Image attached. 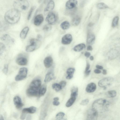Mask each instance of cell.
Instances as JSON below:
<instances>
[{"instance_id": "1", "label": "cell", "mask_w": 120, "mask_h": 120, "mask_svg": "<svg viewBox=\"0 0 120 120\" xmlns=\"http://www.w3.org/2000/svg\"><path fill=\"white\" fill-rule=\"evenodd\" d=\"M20 11L15 8L10 9L7 11L4 15V19L7 23L14 24L17 22L21 17Z\"/></svg>"}, {"instance_id": "2", "label": "cell", "mask_w": 120, "mask_h": 120, "mask_svg": "<svg viewBox=\"0 0 120 120\" xmlns=\"http://www.w3.org/2000/svg\"><path fill=\"white\" fill-rule=\"evenodd\" d=\"M109 105V101L106 99L100 98L95 100L93 103L92 108L98 112H102L107 110Z\"/></svg>"}, {"instance_id": "3", "label": "cell", "mask_w": 120, "mask_h": 120, "mask_svg": "<svg viewBox=\"0 0 120 120\" xmlns=\"http://www.w3.org/2000/svg\"><path fill=\"white\" fill-rule=\"evenodd\" d=\"M13 6L14 8L20 11L27 10L29 4L27 0H15L13 3Z\"/></svg>"}, {"instance_id": "4", "label": "cell", "mask_w": 120, "mask_h": 120, "mask_svg": "<svg viewBox=\"0 0 120 120\" xmlns=\"http://www.w3.org/2000/svg\"><path fill=\"white\" fill-rule=\"evenodd\" d=\"M30 44L27 46L25 49L26 51L28 52H33L39 48L41 45L40 40L35 38H32L30 41Z\"/></svg>"}, {"instance_id": "5", "label": "cell", "mask_w": 120, "mask_h": 120, "mask_svg": "<svg viewBox=\"0 0 120 120\" xmlns=\"http://www.w3.org/2000/svg\"><path fill=\"white\" fill-rule=\"evenodd\" d=\"M58 19L57 13L56 12L51 11L47 14L45 19L46 21L51 25H54L57 22Z\"/></svg>"}, {"instance_id": "6", "label": "cell", "mask_w": 120, "mask_h": 120, "mask_svg": "<svg viewBox=\"0 0 120 120\" xmlns=\"http://www.w3.org/2000/svg\"><path fill=\"white\" fill-rule=\"evenodd\" d=\"M120 55V47H117L112 48L107 53V56L109 60L115 59Z\"/></svg>"}, {"instance_id": "7", "label": "cell", "mask_w": 120, "mask_h": 120, "mask_svg": "<svg viewBox=\"0 0 120 120\" xmlns=\"http://www.w3.org/2000/svg\"><path fill=\"white\" fill-rule=\"evenodd\" d=\"M28 72L27 68L25 67L20 68L18 74L15 78V80L16 81L22 80L26 77Z\"/></svg>"}, {"instance_id": "8", "label": "cell", "mask_w": 120, "mask_h": 120, "mask_svg": "<svg viewBox=\"0 0 120 120\" xmlns=\"http://www.w3.org/2000/svg\"><path fill=\"white\" fill-rule=\"evenodd\" d=\"M113 81V78L108 77L103 78L100 80L98 83L99 86L101 87L105 88L110 85Z\"/></svg>"}, {"instance_id": "9", "label": "cell", "mask_w": 120, "mask_h": 120, "mask_svg": "<svg viewBox=\"0 0 120 120\" xmlns=\"http://www.w3.org/2000/svg\"><path fill=\"white\" fill-rule=\"evenodd\" d=\"M40 88L29 86L26 91L27 95L30 97L37 96L38 95Z\"/></svg>"}, {"instance_id": "10", "label": "cell", "mask_w": 120, "mask_h": 120, "mask_svg": "<svg viewBox=\"0 0 120 120\" xmlns=\"http://www.w3.org/2000/svg\"><path fill=\"white\" fill-rule=\"evenodd\" d=\"M98 114V112L92 108L89 109L87 113V119L88 120H95L97 119Z\"/></svg>"}, {"instance_id": "11", "label": "cell", "mask_w": 120, "mask_h": 120, "mask_svg": "<svg viewBox=\"0 0 120 120\" xmlns=\"http://www.w3.org/2000/svg\"><path fill=\"white\" fill-rule=\"evenodd\" d=\"M1 39L8 45L10 46L14 44L15 40L8 34H5L1 38Z\"/></svg>"}, {"instance_id": "12", "label": "cell", "mask_w": 120, "mask_h": 120, "mask_svg": "<svg viewBox=\"0 0 120 120\" xmlns=\"http://www.w3.org/2000/svg\"><path fill=\"white\" fill-rule=\"evenodd\" d=\"M72 40V38L71 35L69 34H67L64 35L62 37L61 42L64 45H68L71 43Z\"/></svg>"}, {"instance_id": "13", "label": "cell", "mask_w": 120, "mask_h": 120, "mask_svg": "<svg viewBox=\"0 0 120 120\" xmlns=\"http://www.w3.org/2000/svg\"><path fill=\"white\" fill-rule=\"evenodd\" d=\"M77 4L76 0H68L66 3L65 6L67 9H72L76 8Z\"/></svg>"}, {"instance_id": "14", "label": "cell", "mask_w": 120, "mask_h": 120, "mask_svg": "<svg viewBox=\"0 0 120 120\" xmlns=\"http://www.w3.org/2000/svg\"><path fill=\"white\" fill-rule=\"evenodd\" d=\"M44 18L43 15L40 14L36 15L34 18V25L37 26L40 25L43 21Z\"/></svg>"}, {"instance_id": "15", "label": "cell", "mask_w": 120, "mask_h": 120, "mask_svg": "<svg viewBox=\"0 0 120 120\" xmlns=\"http://www.w3.org/2000/svg\"><path fill=\"white\" fill-rule=\"evenodd\" d=\"M13 102L14 105L17 109H20L24 105L21 98L19 96H16L14 97L13 98Z\"/></svg>"}, {"instance_id": "16", "label": "cell", "mask_w": 120, "mask_h": 120, "mask_svg": "<svg viewBox=\"0 0 120 120\" xmlns=\"http://www.w3.org/2000/svg\"><path fill=\"white\" fill-rule=\"evenodd\" d=\"M55 6V4L52 0L51 1L47 3V5L45 8L44 10V13L46 15L48 14L54 8Z\"/></svg>"}, {"instance_id": "17", "label": "cell", "mask_w": 120, "mask_h": 120, "mask_svg": "<svg viewBox=\"0 0 120 120\" xmlns=\"http://www.w3.org/2000/svg\"><path fill=\"white\" fill-rule=\"evenodd\" d=\"M16 62L18 65L21 66L26 65L28 63L27 59L25 57L22 56L19 57L17 58Z\"/></svg>"}, {"instance_id": "18", "label": "cell", "mask_w": 120, "mask_h": 120, "mask_svg": "<svg viewBox=\"0 0 120 120\" xmlns=\"http://www.w3.org/2000/svg\"><path fill=\"white\" fill-rule=\"evenodd\" d=\"M43 62L46 68H49L53 64V59L51 56H47L44 60Z\"/></svg>"}, {"instance_id": "19", "label": "cell", "mask_w": 120, "mask_h": 120, "mask_svg": "<svg viewBox=\"0 0 120 120\" xmlns=\"http://www.w3.org/2000/svg\"><path fill=\"white\" fill-rule=\"evenodd\" d=\"M96 88V84L94 83H91L87 85L86 90L87 92L90 93L95 91Z\"/></svg>"}, {"instance_id": "20", "label": "cell", "mask_w": 120, "mask_h": 120, "mask_svg": "<svg viewBox=\"0 0 120 120\" xmlns=\"http://www.w3.org/2000/svg\"><path fill=\"white\" fill-rule=\"evenodd\" d=\"M95 39V35L92 33L89 32L87 34V44L89 45L93 44Z\"/></svg>"}, {"instance_id": "21", "label": "cell", "mask_w": 120, "mask_h": 120, "mask_svg": "<svg viewBox=\"0 0 120 120\" xmlns=\"http://www.w3.org/2000/svg\"><path fill=\"white\" fill-rule=\"evenodd\" d=\"M29 29L28 27L26 26L22 30L20 34V37L21 39H24L26 38Z\"/></svg>"}, {"instance_id": "22", "label": "cell", "mask_w": 120, "mask_h": 120, "mask_svg": "<svg viewBox=\"0 0 120 120\" xmlns=\"http://www.w3.org/2000/svg\"><path fill=\"white\" fill-rule=\"evenodd\" d=\"M36 108L35 107L32 106L29 108L23 109L22 111V112L26 114L29 113L32 114L34 113L36 110Z\"/></svg>"}, {"instance_id": "23", "label": "cell", "mask_w": 120, "mask_h": 120, "mask_svg": "<svg viewBox=\"0 0 120 120\" xmlns=\"http://www.w3.org/2000/svg\"><path fill=\"white\" fill-rule=\"evenodd\" d=\"M81 20V17L79 15H76L72 19L71 24L74 26L78 25L80 23Z\"/></svg>"}, {"instance_id": "24", "label": "cell", "mask_w": 120, "mask_h": 120, "mask_svg": "<svg viewBox=\"0 0 120 120\" xmlns=\"http://www.w3.org/2000/svg\"><path fill=\"white\" fill-rule=\"evenodd\" d=\"M54 78V74L52 72H48L46 75L44 80L45 82H50Z\"/></svg>"}, {"instance_id": "25", "label": "cell", "mask_w": 120, "mask_h": 120, "mask_svg": "<svg viewBox=\"0 0 120 120\" xmlns=\"http://www.w3.org/2000/svg\"><path fill=\"white\" fill-rule=\"evenodd\" d=\"M75 69L73 68H70L67 70L66 73L68 75L66 78L68 79H71L73 77V75L75 71Z\"/></svg>"}, {"instance_id": "26", "label": "cell", "mask_w": 120, "mask_h": 120, "mask_svg": "<svg viewBox=\"0 0 120 120\" xmlns=\"http://www.w3.org/2000/svg\"><path fill=\"white\" fill-rule=\"evenodd\" d=\"M41 84V81L39 79H37L32 81L30 83L29 86L40 88Z\"/></svg>"}, {"instance_id": "27", "label": "cell", "mask_w": 120, "mask_h": 120, "mask_svg": "<svg viewBox=\"0 0 120 120\" xmlns=\"http://www.w3.org/2000/svg\"><path fill=\"white\" fill-rule=\"evenodd\" d=\"M86 47L85 45L83 43H81L75 46L73 48L74 50L76 52H80L82 50Z\"/></svg>"}, {"instance_id": "28", "label": "cell", "mask_w": 120, "mask_h": 120, "mask_svg": "<svg viewBox=\"0 0 120 120\" xmlns=\"http://www.w3.org/2000/svg\"><path fill=\"white\" fill-rule=\"evenodd\" d=\"M116 91L114 90L108 91L105 94L106 96L109 98H113L115 97L116 95Z\"/></svg>"}, {"instance_id": "29", "label": "cell", "mask_w": 120, "mask_h": 120, "mask_svg": "<svg viewBox=\"0 0 120 120\" xmlns=\"http://www.w3.org/2000/svg\"><path fill=\"white\" fill-rule=\"evenodd\" d=\"M46 90V87L45 85H43L41 86L39 90V96L40 97L43 96L45 93Z\"/></svg>"}, {"instance_id": "30", "label": "cell", "mask_w": 120, "mask_h": 120, "mask_svg": "<svg viewBox=\"0 0 120 120\" xmlns=\"http://www.w3.org/2000/svg\"><path fill=\"white\" fill-rule=\"evenodd\" d=\"M61 27L64 30L68 29L70 26V24L69 22L65 21L62 22L60 25Z\"/></svg>"}, {"instance_id": "31", "label": "cell", "mask_w": 120, "mask_h": 120, "mask_svg": "<svg viewBox=\"0 0 120 120\" xmlns=\"http://www.w3.org/2000/svg\"><path fill=\"white\" fill-rule=\"evenodd\" d=\"M76 99V97H71L68 100L66 104V106L67 107L71 106L74 102Z\"/></svg>"}, {"instance_id": "32", "label": "cell", "mask_w": 120, "mask_h": 120, "mask_svg": "<svg viewBox=\"0 0 120 120\" xmlns=\"http://www.w3.org/2000/svg\"><path fill=\"white\" fill-rule=\"evenodd\" d=\"M52 89L56 92H58L61 90L62 88L59 84L54 83L52 86Z\"/></svg>"}, {"instance_id": "33", "label": "cell", "mask_w": 120, "mask_h": 120, "mask_svg": "<svg viewBox=\"0 0 120 120\" xmlns=\"http://www.w3.org/2000/svg\"><path fill=\"white\" fill-rule=\"evenodd\" d=\"M97 7L99 9H104L109 8L107 5L102 2L98 4L97 5Z\"/></svg>"}, {"instance_id": "34", "label": "cell", "mask_w": 120, "mask_h": 120, "mask_svg": "<svg viewBox=\"0 0 120 120\" xmlns=\"http://www.w3.org/2000/svg\"><path fill=\"white\" fill-rule=\"evenodd\" d=\"M119 19V17L118 16H116L114 18L112 23V27H115L117 26Z\"/></svg>"}, {"instance_id": "35", "label": "cell", "mask_w": 120, "mask_h": 120, "mask_svg": "<svg viewBox=\"0 0 120 120\" xmlns=\"http://www.w3.org/2000/svg\"><path fill=\"white\" fill-rule=\"evenodd\" d=\"M36 8V7L35 6H33L31 8L27 16V19L28 20H29L30 19L33 13Z\"/></svg>"}, {"instance_id": "36", "label": "cell", "mask_w": 120, "mask_h": 120, "mask_svg": "<svg viewBox=\"0 0 120 120\" xmlns=\"http://www.w3.org/2000/svg\"><path fill=\"white\" fill-rule=\"evenodd\" d=\"M6 47L5 45L3 43H0V55L2 56L5 51Z\"/></svg>"}, {"instance_id": "37", "label": "cell", "mask_w": 120, "mask_h": 120, "mask_svg": "<svg viewBox=\"0 0 120 120\" xmlns=\"http://www.w3.org/2000/svg\"><path fill=\"white\" fill-rule=\"evenodd\" d=\"M52 28L51 25L48 24L45 25L43 27V30L45 31H48L50 30Z\"/></svg>"}, {"instance_id": "38", "label": "cell", "mask_w": 120, "mask_h": 120, "mask_svg": "<svg viewBox=\"0 0 120 120\" xmlns=\"http://www.w3.org/2000/svg\"><path fill=\"white\" fill-rule=\"evenodd\" d=\"M65 114L63 112H60L58 113L56 115V118L58 120H60L63 118L65 115Z\"/></svg>"}, {"instance_id": "39", "label": "cell", "mask_w": 120, "mask_h": 120, "mask_svg": "<svg viewBox=\"0 0 120 120\" xmlns=\"http://www.w3.org/2000/svg\"><path fill=\"white\" fill-rule=\"evenodd\" d=\"M8 65L7 64H6L4 66V68L2 70L3 73L5 74H6L8 71Z\"/></svg>"}, {"instance_id": "40", "label": "cell", "mask_w": 120, "mask_h": 120, "mask_svg": "<svg viewBox=\"0 0 120 120\" xmlns=\"http://www.w3.org/2000/svg\"><path fill=\"white\" fill-rule=\"evenodd\" d=\"M71 93H78V88L75 86L72 87L71 89Z\"/></svg>"}, {"instance_id": "41", "label": "cell", "mask_w": 120, "mask_h": 120, "mask_svg": "<svg viewBox=\"0 0 120 120\" xmlns=\"http://www.w3.org/2000/svg\"><path fill=\"white\" fill-rule=\"evenodd\" d=\"M89 102V100L88 99H85L82 100L80 104L82 105H85L87 104Z\"/></svg>"}, {"instance_id": "42", "label": "cell", "mask_w": 120, "mask_h": 120, "mask_svg": "<svg viewBox=\"0 0 120 120\" xmlns=\"http://www.w3.org/2000/svg\"><path fill=\"white\" fill-rule=\"evenodd\" d=\"M66 82L65 81H62L59 83V84L60 85L62 88L64 87L66 84Z\"/></svg>"}, {"instance_id": "43", "label": "cell", "mask_w": 120, "mask_h": 120, "mask_svg": "<svg viewBox=\"0 0 120 120\" xmlns=\"http://www.w3.org/2000/svg\"><path fill=\"white\" fill-rule=\"evenodd\" d=\"M26 114L24 112H22V114L20 117V119L21 120L24 119L26 116Z\"/></svg>"}, {"instance_id": "44", "label": "cell", "mask_w": 120, "mask_h": 120, "mask_svg": "<svg viewBox=\"0 0 120 120\" xmlns=\"http://www.w3.org/2000/svg\"><path fill=\"white\" fill-rule=\"evenodd\" d=\"M90 67V64L88 63H87L85 72H86L89 70Z\"/></svg>"}, {"instance_id": "45", "label": "cell", "mask_w": 120, "mask_h": 120, "mask_svg": "<svg viewBox=\"0 0 120 120\" xmlns=\"http://www.w3.org/2000/svg\"><path fill=\"white\" fill-rule=\"evenodd\" d=\"M55 106H58L60 104V102L58 101H54L52 103Z\"/></svg>"}, {"instance_id": "46", "label": "cell", "mask_w": 120, "mask_h": 120, "mask_svg": "<svg viewBox=\"0 0 120 120\" xmlns=\"http://www.w3.org/2000/svg\"><path fill=\"white\" fill-rule=\"evenodd\" d=\"M94 72L95 73L98 74L100 73L101 71L100 69H97L94 70Z\"/></svg>"}, {"instance_id": "47", "label": "cell", "mask_w": 120, "mask_h": 120, "mask_svg": "<svg viewBox=\"0 0 120 120\" xmlns=\"http://www.w3.org/2000/svg\"><path fill=\"white\" fill-rule=\"evenodd\" d=\"M84 55L86 57H89L90 55V53L89 52H86L84 53Z\"/></svg>"}, {"instance_id": "48", "label": "cell", "mask_w": 120, "mask_h": 120, "mask_svg": "<svg viewBox=\"0 0 120 120\" xmlns=\"http://www.w3.org/2000/svg\"><path fill=\"white\" fill-rule=\"evenodd\" d=\"M96 67L97 69H99L102 70L103 69V67L102 66L99 65H97Z\"/></svg>"}, {"instance_id": "49", "label": "cell", "mask_w": 120, "mask_h": 120, "mask_svg": "<svg viewBox=\"0 0 120 120\" xmlns=\"http://www.w3.org/2000/svg\"><path fill=\"white\" fill-rule=\"evenodd\" d=\"M87 49L88 50L91 51L93 50V48L91 45H89L87 47Z\"/></svg>"}, {"instance_id": "50", "label": "cell", "mask_w": 120, "mask_h": 120, "mask_svg": "<svg viewBox=\"0 0 120 120\" xmlns=\"http://www.w3.org/2000/svg\"><path fill=\"white\" fill-rule=\"evenodd\" d=\"M37 39L40 40L42 38V37L41 35L38 34L37 35Z\"/></svg>"}, {"instance_id": "51", "label": "cell", "mask_w": 120, "mask_h": 120, "mask_svg": "<svg viewBox=\"0 0 120 120\" xmlns=\"http://www.w3.org/2000/svg\"><path fill=\"white\" fill-rule=\"evenodd\" d=\"M90 72V70H89L86 72H85V75L87 76L89 75Z\"/></svg>"}, {"instance_id": "52", "label": "cell", "mask_w": 120, "mask_h": 120, "mask_svg": "<svg viewBox=\"0 0 120 120\" xmlns=\"http://www.w3.org/2000/svg\"><path fill=\"white\" fill-rule=\"evenodd\" d=\"M102 74L104 75H106L107 74V71L105 69H103V70Z\"/></svg>"}, {"instance_id": "53", "label": "cell", "mask_w": 120, "mask_h": 120, "mask_svg": "<svg viewBox=\"0 0 120 120\" xmlns=\"http://www.w3.org/2000/svg\"><path fill=\"white\" fill-rule=\"evenodd\" d=\"M52 0H44V3L45 4L48 3L50 1H52Z\"/></svg>"}, {"instance_id": "54", "label": "cell", "mask_w": 120, "mask_h": 120, "mask_svg": "<svg viewBox=\"0 0 120 120\" xmlns=\"http://www.w3.org/2000/svg\"><path fill=\"white\" fill-rule=\"evenodd\" d=\"M54 101H58L59 99V98L58 97H55L53 99Z\"/></svg>"}, {"instance_id": "55", "label": "cell", "mask_w": 120, "mask_h": 120, "mask_svg": "<svg viewBox=\"0 0 120 120\" xmlns=\"http://www.w3.org/2000/svg\"><path fill=\"white\" fill-rule=\"evenodd\" d=\"M31 116L30 115H28L26 117V120H31Z\"/></svg>"}, {"instance_id": "56", "label": "cell", "mask_w": 120, "mask_h": 120, "mask_svg": "<svg viewBox=\"0 0 120 120\" xmlns=\"http://www.w3.org/2000/svg\"><path fill=\"white\" fill-rule=\"evenodd\" d=\"M90 59L91 60H93L94 59V58L93 56H90Z\"/></svg>"}, {"instance_id": "57", "label": "cell", "mask_w": 120, "mask_h": 120, "mask_svg": "<svg viewBox=\"0 0 120 120\" xmlns=\"http://www.w3.org/2000/svg\"><path fill=\"white\" fill-rule=\"evenodd\" d=\"M93 25V23L92 22H90L88 24V26H91Z\"/></svg>"}, {"instance_id": "58", "label": "cell", "mask_w": 120, "mask_h": 120, "mask_svg": "<svg viewBox=\"0 0 120 120\" xmlns=\"http://www.w3.org/2000/svg\"><path fill=\"white\" fill-rule=\"evenodd\" d=\"M0 120H4V119L3 116L1 115H0Z\"/></svg>"}, {"instance_id": "59", "label": "cell", "mask_w": 120, "mask_h": 120, "mask_svg": "<svg viewBox=\"0 0 120 120\" xmlns=\"http://www.w3.org/2000/svg\"><path fill=\"white\" fill-rule=\"evenodd\" d=\"M43 0H38V2L39 3H41L42 1Z\"/></svg>"}]
</instances>
